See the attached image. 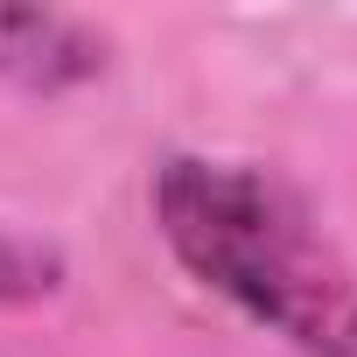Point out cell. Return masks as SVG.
<instances>
[{"label": "cell", "instance_id": "7a4b0ae2", "mask_svg": "<svg viewBox=\"0 0 357 357\" xmlns=\"http://www.w3.org/2000/svg\"><path fill=\"white\" fill-rule=\"evenodd\" d=\"M105 70V36L63 8H0V77L22 91H70Z\"/></svg>", "mask_w": 357, "mask_h": 357}, {"label": "cell", "instance_id": "6da1fadb", "mask_svg": "<svg viewBox=\"0 0 357 357\" xmlns=\"http://www.w3.org/2000/svg\"><path fill=\"white\" fill-rule=\"evenodd\" d=\"M154 225L211 294L308 357H357V252L322 231L308 197L252 161L168 154Z\"/></svg>", "mask_w": 357, "mask_h": 357}, {"label": "cell", "instance_id": "3957f363", "mask_svg": "<svg viewBox=\"0 0 357 357\" xmlns=\"http://www.w3.org/2000/svg\"><path fill=\"white\" fill-rule=\"evenodd\" d=\"M56 280H63V259L50 245H36V238L0 225V308L43 301V294H56Z\"/></svg>", "mask_w": 357, "mask_h": 357}]
</instances>
